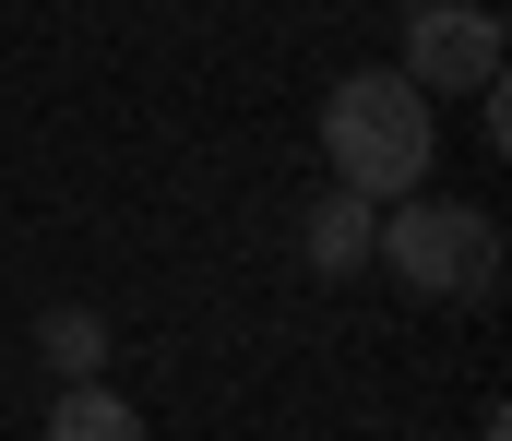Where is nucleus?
<instances>
[{
  "label": "nucleus",
  "instance_id": "6",
  "mask_svg": "<svg viewBox=\"0 0 512 441\" xmlns=\"http://www.w3.org/2000/svg\"><path fill=\"white\" fill-rule=\"evenodd\" d=\"M36 346H48V370H60V382H96V370H108V322H96V310H48V322H36Z\"/></svg>",
  "mask_w": 512,
  "mask_h": 441
},
{
  "label": "nucleus",
  "instance_id": "3",
  "mask_svg": "<svg viewBox=\"0 0 512 441\" xmlns=\"http://www.w3.org/2000/svg\"><path fill=\"white\" fill-rule=\"evenodd\" d=\"M405 12V84L417 96H477V84H501V12L489 0H393Z\"/></svg>",
  "mask_w": 512,
  "mask_h": 441
},
{
  "label": "nucleus",
  "instance_id": "7",
  "mask_svg": "<svg viewBox=\"0 0 512 441\" xmlns=\"http://www.w3.org/2000/svg\"><path fill=\"white\" fill-rule=\"evenodd\" d=\"M489 441H501V418H489Z\"/></svg>",
  "mask_w": 512,
  "mask_h": 441
},
{
  "label": "nucleus",
  "instance_id": "5",
  "mask_svg": "<svg viewBox=\"0 0 512 441\" xmlns=\"http://www.w3.org/2000/svg\"><path fill=\"white\" fill-rule=\"evenodd\" d=\"M48 441H155V430L131 418V394H108V382H60L48 394Z\"/></svg>",
  "mask_w": 512,
  "mask_h": 441
},
{
  "label": "nucleus",
  "instance_id": "2",
  "mask_svg": "<svg viewBox=\"0 0 512 441\" xmlns=\"http://www.w3.org/2000/svg\"><path fill=\"white\" fill-rule=\"evenodd\" d=\"M370 263H393L417 298H489L501 287V227L489 203H453V191H393L382 227H370Z\"/></svg>",
  "mask_w": 512,
  "mask_h": 441
},
{
  "label": "nucleus",
  "instance_id": "4",
  "mask_svg": "<svg viewBox=\"0 0 512 441\" xmlns=\"http://www.w3.org/2000/svg\"><path fill=\"white\" fill-rule=\"evenodd\" d=\"M370 227H382V203L334 179V191L310 203V239H298V251H310V275H370Z\"/></svg>",
  "mask_w": 512,
  "mask_h": 441
},
{
  "label": "nucleus",
  "instance_id": "1",
  "mask_svg": "<svg viewBox=\"0 0 512 441\" xmlns=\"http://www.w3.org/2000/svg\"><path fill=\"white\" fill-rule=\"evenodd\" d=\"M322 155H334L346 191L393 203V191H417L441 167V96H417L405 72H346L322 96Z\"/></svg>",
  "mask_w": 512,
  "mask_h": 441
}]
</instances>
